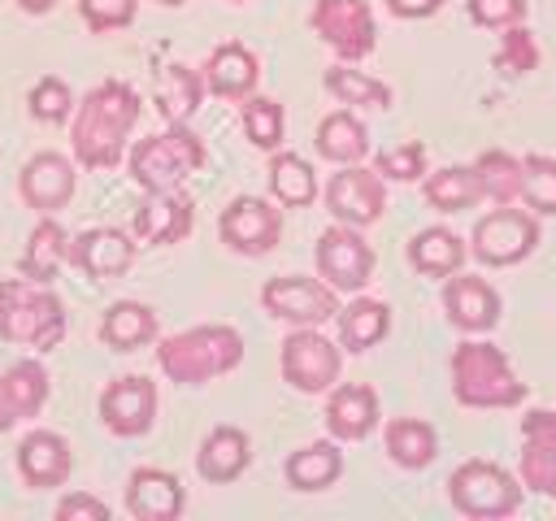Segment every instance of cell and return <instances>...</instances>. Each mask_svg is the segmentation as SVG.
I'll return each mask as SVG.
<instances>
[{"label":"cell","instance_id":"8","mask_svg":"<svg viewBox=\"0 0 556 521\" xmlns=\"http://www.w3.org/2000/svg\"><path fill=\"white\" fill-rule=\"evenodd\" d=\"M343 369V347L330 343L317 326H300L295 334L282 339V378L304 391V395H321L339 382Z\"/></svg>","mask_w":556,"mask_h":521},{"label":"cell","instance_id":"26","mask_svg":"<svg viewBox=\"0 0 556 521\" xmlns=\"http://www.w3.org/2000/svg\"><path fill=\"white\" fill-rule=\"evenodd\" d=\"M61 265H70V234H65V226L56 221V213H43V217L35 221L30 239H26V252H22L17 269H22V278H30V282H52Z\"/></svg>","mask_w":556,"mask_h":521},{"label":"cell","instance_id":"32","mask_svg":"<svg viewBox=\"0 0 556 521\" xmlns=\"http://www.w3.org/2000/svg\"><path fill=\"white\" fill-rule=\"evenodd\" d=\"M387 456L400 469H426L439 456V434L421 417H395L387 421Z\"/></svg>","mask_w":556,"mask_h":521},{"label":"cell","instance_id":"13","mask_svg":"<svg viewBox=\"0 0 556 521\" xmlns=\"http://www.w3.org/2000/svg\"><path fill=\"white\" fill-rule=\"evenodd\" d=\"M222 243L239 256H265L282 239V208H274L261 195H235L222 208Z\"/></svg>","mask_w":556,"mask_h":521},{"label":"cell","instance_id":"40","mask_svg":"<svg viewBox=\"0 0 556 521\" xmlns=\"http://www.w3.org/2000/svg\"><path fill=\"white\" fill-rule=\"evenodd\" d=\"M70 113H74V91L56 74H43L30 87V117L43 126H61V122H70Z\"/></svg>","mask_w":556,"mask_h":521},{"label":"cell","instance_id":"36","mask_svg":"<svg viewBox=\"0 0 556 521\" xmlns=\"http://www.w3.org/2000/svg\"><path fill=\"white\" fill-rule=\"evenodd\" d=\"M200 96H204V74H195L191 65H169L156 87V109L165 122H187L200 109Z\"/></svg>","mask_w":556,"mask_h":521},{"label":"cell","instance_id":"15","mask_svg":"<svg viewBox=\"0 0 556 521\" xmlns=\"http://www.w3.org/2000/svg\"><path fill=\"white\" fill-rule=\"evenodd\" d=\"M22 204L43 213H61L74 200V161L65 152H35L17 174Z\"/></svg>","mask_w":556,"mask_h":521},{"label":"cell","instance_id":"3","mask_svg":"<svg viewBox=\"0 0 556 521\" xmlns=\"http://www.w3.org/2000/svg\"><path fill=\"white\" fill-rule=\"evenodd\" d=\"M65 339V304L48 282L4 278L0 282V343H26L52 352Z\"/></svg>","mask_w":556,"mask_h":521},{"label":"cell","instance_id":"4","mask_svg":"<svg viewBox=\"0 0 556 521\" xmlns=\"http://www.w3.org/2000/svg\"><path fill=\"white\" fill-rule=\"evenodd\" d=\"M452 395L465 408H517L526 399V382L495 343L465 339L452 352Z\"/></svg>","mask_w":556,"mask_h":521},{"label":"cell","instance_id":"18","mask_svg":"<svg viewBox=\"0 0 556 521\" xmlns=\"http://www.w3.org/2000/svg\"><path fill=\"white\" fill-rule=\"evenodd\" d=\"M191 226H195V208H191V200H187L178 187H169V191H148V200L135 208V221H130L135 239L148 243V247L182 243V239L191 234Z\"/></svg>","mask_w":556,"mask_h":521},{"label":"cell","instance_id":"37","mask_svg":"<svg viewBox=\"0 0 556 521\" xmlns=\"http://www.w3.org/2000/svg\"><path fill=\"white\" fill-rule=\"evenodd\" d=\"M473 174H478L482 200H491V204H513V200H521V156L491 148V152H482V156L473 161Z\"/></svg>","mask_w":556,"mask_h":521},{"label":"cell","instance_id":"47","mask_svg":"<svg viewBox=\"0 0 556 521\" xmlns=\"http://www.w3.org/2000/svg\"><path fill=\"white\" fill-rule=\"evenodd\" d=\"M17 4H22L26 13H48V9L56 4V0H17Z\"/></svg>","mask_w":556,"mask_h":521},{"label":"cell","instance_id":"20","mask_svg":"<svg viewBox=\"0 0 556 521\" xmlns=\"http://www.w3.org/2000/svg\"><path fill=\"white\" fill-rule=\"evenodd\" d=\"M74 469V452L65 443V434L56 430H30L22 443H17V473L30 491H52L70 478Z\"/></svg>","mask_w":556,"mask_h":521},{"label":"cell","instance_id":"31","mask_svg":"<svg viewBox=\"0 0 556 521\" xmlns=\"http://www.w3.org/2000/svg\"><path fill=\"white\" fill-rule=\"evenodd\" d=\"M339 473H343V452L326 439L304 443L300 452L287 456V482L295 491H326L339 482Z\"/></svg>","mask_w":556,"mask_h":521},{"label":"cell","instance_id":"11","mask_svg":"<svg viewBox=\"0 0 556 521\" xmlns=\"http://www.w3.org/2000/svg\"><path fill=\"white\" fill-rule=\"evenodd\" d=\"M308 22L339 52V61H365L378 43V26L365 0H313Z\"/></svg>","mask_w":556,"mask_h":521},{"label":"cell","instance_id":"7","mask_svg":"<svg viewBox=\"0 0 556 521\" xmlns=\"http://www.w3.org/2000/svg\"><path fill=\"white\" fill-rule=\"evenodd\" d=\"M534 247H539V221L513 204H495L486 217L473 221V234H469V252L491 269L517 265Z\"/></svg>","mask_w":556,"mask_h":521},{"label":"cell","instance_id":"24","mask_svg":"<svg viewBox=\"0 0 556 521\" xmlns=\"http://www.w3.org/2000/svg\"><path fill=\"white\" fill-rule=\"evenodd\" d=\"M256 82H261V61L252 48H243L235 39L213 48V56L204 65V91H213L222 100H248L256 91Z\"/></svg>","mask_w":556,"mask_h":521},{"label":"cell","instance_id":"2","mask_svg":"<svg viewBox=\"0 0 556 521\" xmlns=\"http://www.w3.org/2000/svg\"><path fill=\"white\" fill-rule=\"evenodd\" d=\"M239 360H243V334L235 326H226V321L178 330V334L161 339V347H156L161 373L169 382H178V386H200L208 378H222Z\"/></svg>","mask_w":556,"mask_h":521},{"label":"cell","instance_id":"30","mask_svg":"<svg viewBox=\"0 0 556 521\" xmlns=\"http://www.w3.org/2000/svg\"><path fill=\"white\" fill-rule=\"evenodd\" d=\"M334 321H339V347H348V352H369L374 343L387 339V330H391V308H387L382 300L361 295V300H352L348 308H339Z\"/></svg>","mask_w":556,"mask_h":521},{"label":"cell","instance_id":"34","mask_svg":"<svg viewBox=\"0 0 556 521\" xmlns=\"http://www.w3.org/2000/svg\"><path fill=\"white\" fill-rule=\"evenodd\" d=\"M478 200H482V187H478L473 165H443L426 178V204L439 213H465Z\"/></svg>","mask_w":556,"mask_h":521},{"label":"cell","instance_id":"38","mask_svg":"<svg viewBox=\"0 0 556 521\" xmlns=\"http://www.w3.org/2000/svg\"><path fill=\"white\" fill-rule=\"evenodd\" d=\"M243 130H248V139H252L256 148L274 152V148L282 143V130H287L282 104L269 100V96H248V100H243Z\"/></svg>","mask_w":556,"mask_h":521},{"label":"cell","instance_id":"1","mask_svg":"<svg viewBox=\"0 0 556 521\" xmlns=\"http://www.w3.org/2000/svg\"><path fill=\"white\" fill-rule=\"evenodd\" d=\"M139 122V96L135 87L109 78V82H96L83 100H78V113L70 122V148H74V161L83 169H113L126 152V139Z\"/></svg>","mask_w":556,"mask_h":521},{"label":"cell","instance_id":"6","mask_svg":"<svg viewBox=\"0 0 556 521\" xmlns=\"http://www.w3.org/2000/svg\"><path fill=\"white\" fill-rule=\"evenodd\" d=\"M447 499L465 517L495 521V517H513L521 508V482L495 460H465L447 478Z\"/></svg>","mask_w":556,"mask_h":521},{"label":"cell","instance_id":"17","mask_svg":"<svg viewBox=\"0 0 556 521\" xmlns=\"http://www.w3.org/2000/svg\"><path fill=\"white\" fill-rule=\"evenodd\" d=\"M521 486L556 499V412L530 408L521 417Z\"/></svg>","mask_w":556,"mask_h":521},{"label":"cell","instance_id":"43","mask_svg":"<svg viewBox=\"0 0 556 521\" xmlns=\"http://www.w3.org/2000/svg\"><path fill=\"white\" fill-rule=\"evenodd\" d=\"M135 9H139V0H78V13L87 22V30H96V35L130 26Z\"/></svg>","mask_w":556,"mask_h":521},{"label":"cell","instance_id":"25","mask_svg":"<svg viewBox=\"0 0 556 521\" xmlns=\"http://www.w3.org/2000/svg\"><path fill=\"white\" fill-rule=\"evenodd\" d=\"M252 465V439L239 425H213L195 452V473L204 482H235Z\"/></svg>","mask_w":556,"mask_h":521},{"label":"cell","instance_id":"29","mask_svg":"<svg viewBox=\"0 0 556 521\" xmlns=\"http://www.w3.org/2000/svg\"><path fill=\"white\" fill-rule=\"evenodd\" d=\"M317 152L334 165H356L369 152V130L352 109H334L317 126Z\"/></svg>","mask_w":556,"mask_h":521},{"label":"cell","instance_id":"16","mask_svg":"<svg viewBox=\"0 0 556 521\" xmlns=\"http://www.w3.org/2000/svg\"><path fill=\"white\" fill-rule=\"evenodd\" d=\"M443 313L465 334H486L500 321V291L478 274H447L443 282Z\"/></svg>","mask_w":556,"mask_h":521},{"label":"cell","instance_id":"41","mask_svg":"<svg viewBox=\"0 0 556 521\" xmlns=\"http://www.w3.org/2000/svg\"><path fill=\"white\" fill-rule=\"evenodd\" d=\"M495 65H500L504 74H530V69L539 65L534 35H530L521 22L504 26V35H500V52H495Z\"/></svg>","mask_w":556,"mask_h":521},{"label":"cell","instance_id":"33","mask_svg":"<svg viewBox=\"0 0 556 521\" xmlns=\"http://www.w3.org/2000/svg\"><path fill=\"white\" fill-rule=\"evenodd\" d=\"M269 191L282 208H304L317 200V174L300 152H274L269 161Z\"/></svg>","mask_w":556,"mask_h":521},{"label":"cell","instance_id":"46","mask_svg":"<svg viewBox=\"0 0 556 521\" xmlns=\"http://www.w3.org/2000/svg\"><path fill=\"white\" fill-rule=\"evenodd\" d=\"M387 9L395 17H430V13L443 9V0H387Z\"/></svg>","mask_w":556,"mask_h":521},{"label":"cell","instance_id":"44","mask_svg":"<svg viewBox=\"0 0 556 521\" xmlns=\"http://www.w3.org/2000/svg\"><path fill=\"white\" fill-rule=\"evenodd\" d=\"M465 9H469V22H473V26L504 30V26H513V22H526L530 0H465Z\"/></svg>","mask_w":556,"mask_h":521},{"label":"cell","instance_id":"9","mask_svg":"<svg viewBox=\"0 0 556 521\" xmlns=\"http://www.w3.org/2000/svg\"><path fill=\"white\" fill-rule=\"evenodd\" d=\"M313 256H317V274L334 291H361L374 278V247L361 239L356 226L334 221L330 230H321Z\"/></svg>","mask_w":556,"mask_h":521},{"label":"cell","instance_id":"35","mask_svg":"<svg viewBox=\"0 0 556 521\" xmlns=\"http://www.w3.org/2000/svg\"><path fill=\"white\" fill-rule=\"evenodd\" d=\"M326 91H330L339 104H356V109H391V87H387L382 78H369L365 69H352L348 61L326 69Z\"/></svg>","mask_w":556,"mask_h":521},{"label":"cell","instance_id":"5","mask_svg":"<svg viewBox=\"0 0 556 521\" xmlns=\"http://www.w3.org/2000/svg\"><path fill=\"white\" fill-rule=\"evenodd\" d=\"M204 161H208L204 139L195 130H187V122H169L161 135H148V139L135 143V152H130V178L143 191H169L187 174H195Z\"/></svg>","mask_w":556,"mask_h":521},{"label":"cell","instance_id":"42","mask_svg":"<svg viewBox=\"0 0 556 521\" xmlns=\"http://www.w3.org/2000/svg\"><path fill=\"white\" fill-rule=\"evenodd\" d=\"M374 169H378L382 178H391V182H413V178L426 174V143L408 139V143H400V148H387V152H378Z\"/></svg>","mask_w":556,"mask_h":521},{"label":"cell","instance_id":"23","mask_svg":"<svg viewBox=\"0 0 556 521\" xmlns=\"http://www.w3.org/2000/svg\"><path fill=\"white\" fill-rule=\"evenodd\" d=\"M48 369L39 360H17L0 373V430H13L17 421L35 417L48 404Z\"/></svg>","mask_w":556,"mask_h":521},{"label":"cell","instance_id":"48","mask_svg":"<svg viewBox=\"0 0 556 521\" xmlns=\"http://www.w3.org/2000/svg\"><path fill=\"white\" fill-rule=\"evenodd\" d=\"M161 4H182V0H161Z\"/></svg>","mask_w":556,"mask_h":521},{"label":"cell","instance_id":"28","mask_svg":"<svg viewBox=\"0 0 556 521\" xmlns=\"http://www.w3.org/2000/svg\"><path fill=\"white\" fill-rule=\"evenodd\" d=\"M100 339L113 352H135V347L156 339V313L148 304H139V300H117L100 317Z\"/></svg>","mask_w":556,"mask_h":521},{"label":"cell","instance_id":"12","mask_svg":"<svg viewBox=\"0 0 556 521\" xmlns=\"http://www.w3.org/2000/svg\"><path fill=\"white\" fill-rule=\"evenodd\" d=\"M326 208L334 221L343 226H374L387 208V178L378 169H365L361 161L356 165H343L330 182H326Z\"/></svg>","mask_w":556,"mask_h":521},{"label":"cell","instance_id":"10","mask_svg":"<svg viewBox=\"0 0 556 521\" xmlns=\"http://www.w3.org/2000/svg\"><path fill=\"white\" fill-rule=\"evenodd\" d=\"M261 304L269 317H282L291 326H321L339 313V291L317 278L287 274V278H269L261 287Z\"/></svg>","mask_w":556,"mask_h":521},{"label":"cell","instance_id":"22","mask_svg":"<svg viewBox=\"0 0 556 521\" xmlns=\"http://www.w3.org/2000/svg\"><path fill=\"white\" fill-rule=\"evenodd\" d=\"M126 508L139 521H174L187 508V491L169 469H135L126 482Z\"/></svg>","mask_w":556,"mask_h":521},{"label":"cell","instance_id":"14","mask_svg":"<svg viewBox=\"0 0 556 521\" xmlns=\"http://www.w3.org/2000/svg\"><path fill=\"white\" fill-rule=\"evenodd\" d=\"M100 421L109 434L117 439H139L152 430L156 421V382L143 378V373H126V378H113L104 391H100Z\"/></svg>","mask_w":556,"mask_h":521},{"label":"cell","instance_id":"19","mask_svg":"<svg viewBox=\"0 0 556 521\" xmlns=\"http://www.w3.org/2000/svg\"><path fill=\"white\" fill-rule=\"evenodd\" d=\"M135 260V239L117 226H91L70 239V265L87 278H122Z\"/></svg>","mask_w":556,"mask_h":521},{"label":"cell","instance_id":"45","mask_svg":"<svg viewBox=\"0 0 556 521\" xmlns=\"http://www.w3.org/2000/svg\"><path fill=\"white\" fill-rule=\"evenodd\" d=\"M104 517H109V504L87 491H70L56 499V521H104Z\"/></svg>","mask_w":556,"mask_h":521},{"label":"cell","instance_id":"39","mask_svg":"<svg viewBox=\"0 0 556 521\" xmlns=\"http://www.w3.org/2000/svg\"><path fill=\"white\" fill-rule=\"evenodd\" d=\"M521 200L556 217V156H521Z\"/></svg>","mask_w":556,"mask_h":521},{"label":"cell","instance_id":"21","mask_svg":"<svg viewBox=\"0 0 556 521\" xmlns=\"http://www.w3.org/2000/svg\"><path fill=\"white\" fill-rule=\"evenodd\" d=\"M378 391L365 382H334L326 399V430L339 443H361L378 425Z\"/></svg>","mask_w":556,"mask_h":521},{"label":"cell","instance_id":"27","mask_svg":"<svg viewBox=\"0 0 556 521\" xmlns=\"http://www.w3.org/2000/svg\"><path fill=\"white\" fill-rule=\"evenodd\" d=\"M465 256H469V243L456 230H447V226H426V230H417L408 239V265L417 274H426V278L456 274L465 265Z\"/></svg>","mask_w":556,"mask_h":521}]
</instances>
